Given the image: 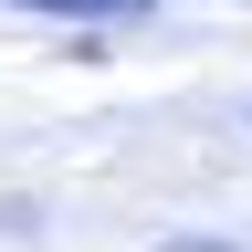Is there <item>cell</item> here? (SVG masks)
<instances>
[{"mask_svg":"<svg viewBox=\"0 0 252 252\" xmlns=\"http://www.w3.org/2000/svg\"><path fill=\"white\" fill-rule=\"evenodd\" d=\"M21 11H74V21H105V11H137V0H21Z\"/></svg>","mask_w":252,"mask_h":252,"instance_id":"cell-1","label":"cell"},{"mask_svg":"<svg viewBox=\"0 0 252 252\" xmlns=\"http://www.w3.org/2000/svg\"><path fill=\"white\" fill-rule=\"evenodd\" d=\"M158 252H231V242H158Z\"/></svg>","mask_w":252,"mask_h":252,"instance_id":"cell-2","label":"cell"}]
</instances>
